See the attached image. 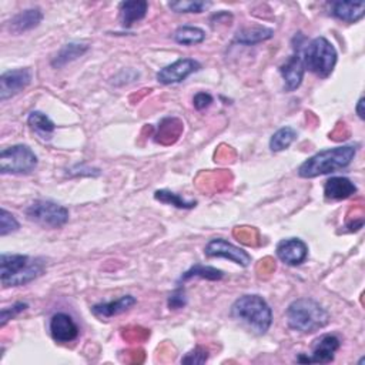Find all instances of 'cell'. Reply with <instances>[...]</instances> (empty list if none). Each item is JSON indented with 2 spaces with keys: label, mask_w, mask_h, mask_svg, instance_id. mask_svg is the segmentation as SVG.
Segmentation results:
<instances>
[{
  "label": "cell",
  "mask_w": 365,
  "mask_h": 365,
  "mask_svg": "<svg viewBox=\"0 0 365 365\" xmlns=\"http://www.w3.org/2000/svg\"><path fill=\"white\" fill-rule=\"evenodd\" d=\"M44 267V260L37 257L2 254L0 257V281L5 288L26 286L41 276Z\"/></svg>",
  "instance_id": "obj_1"
},
{
  "label": "cell",
  "mask_w": 365,
  "mask_h": 365,
  "mask_svg": "<svg viewBox=\"0 0 365 365\" xmlns=\"http://www.w3.org/2000/svg\"><path fill=\"white\" fill-rule=\"evenodd\" d=\"M286 317L291 330L304 334L323 330L330 323L328 311L312 298H298L293 301L287 308Z\"/></svg>",
  "instance_id": "obj_2"
},
{
  "label": "cell",
  "mask_w": 365,
  "mask_h": 365,
  "mask_svg": "<svg viewBox=\"0 0 365 365\" xmlns=\"http://www.w3.org/2000/svg\"><path fill=\"white\" fill-rule=\"evenodd\" d=\"M230 315L243 323L251 333L264 336L272 323V311L267 301L255 294L243 296L232 305Z\"/></svg>",
  "instance_id": "obj_3"
},
{
  "label": "cell",
  "mask_w": 365,
  "mask_h": 365,
  "mask_svg": "<svg viewBox=\"0 0 365 365\" xmlns=\"http://www.w3.org/2000/svg\"><path fill=\"white\" fill-rule=\"evenodd\" d=\"M355 154V146H341L318 152L300 166L298 175L303 178H314L343 170L351 164Z\"/></svg>",
  "instance_id": "obj_4"
},
{
  "label": "cell",
  "mask_w": 365,
  "mask_h": 365,
  "mask_svg": "<svg viewBox=\"0 0 365 365\" xmlns=\"http://www.w3.org/2000/svg\"><path fill=\"white\" fill-rule=\"evenodd\" d=\"M337 51L330 40L319 36L312 39L303 52V62L305 70L315 76L327 79L337 65Z\"/></svg>",
  "instance_id": "obj_5"
},
{
  "label": "cell",
  "mask_w": 365,
  "mask_h": 365,
  "mask_svg": "<svg viewBox=\"0 0 365 365\" xmlns=\"http://www.w3.org/2000/svg\"><path fill=\"white\" fill-rule=\"evenodd\" d=\"M25 213L30 221L46 228H60L69 221L67 208L51 200H36Z\"/></svg>",
  "instance_id": "obj_6"
},
{
  "label": "cell",
  "mask_w": 365,
  "mask_h": 365,
  "mask_svg": "<svg viewBox=\"0 0 365 365\" xmlns=\"http://www.w3.org/2000/svg\"><path fill=\"white\" fill-rule=\"evenodd\" d=\"M37 167V156L25 145L4 149L0 153V173L2 174H29Z\"/></svg>",
  "instance_id": "obj_7"
},
{
  "label": "cell",
  "mask_w": 365,
  "mask_h": 365,
  "mask_svg": "<svg viewBox=\"0 0 365 365\" xmlns=\"http://www.w3.org/2000/svg\"><path fill=\"white\" fill-rule=\"evenodd\" d=\"M32 79L33 73L29 67L5 72L0 76V100L6 102L8 99L19 95L32 83Z\"/></svg>",
  "instance_id": "obj_8"
},
{
  "label": "cell",
  "mask_w": 365,
  "mask_h": 365,
  "mask_svg": "<svg viewBox=\"0 0 365 365\" xmlns=\"http://www.w3.org/2000/svg\"><path fill=\"white\" fill-rule=\"evenodd\" d=\"M204 254L210 258H214V257L227 258L241 267H248L251 264V255L247 251H244L243 248H240L232 243H228L224 239L211 240L206 246Z\"/></svg>",
  "instance_id": "obj_9"
},
{
  "label": "cell",
  "mask_w": 365,
  "mask_h": 365,
  "mask_svg": "<svg viewBox=\"0 0 365 365\" xmlns=\"http://www.w3.org/2000/svg\"><path fill=\"white\" fill-rule=\"evenodd\" d=\"M201 65L193 59H178L157 73V81L161 84H175L185 81L190 74L199 72Z\"/></svg>",
  "instance_id": "obj_10"
},
{
  "label": "cell",
  "mask_w": 365,
  "mask_h": 365,
  "mask_svg": "<svg viewBox=\"0 0 365 365\" xmlns=\"http://www.w3.org/2000/svg\"><path fill=\"white\" fill-rule=\"evenodd\" d=\"M340 340L336 336L326 334L321 336L312 344L311 357H304L303 354L297 358L298 362H315V364H328L334 359L336 352L340 350Z\"/></svg>",
  "instance_id": "obj_11"
},
{
  "label": "cell",
  "mask_w": 365,
  "mask_h": 365,
  "mask_svg": "<svg viewBox=\"0 0 365 365\" xmlns=\"http://www.w3.org/2000/svg\"><path fill=\"white\" fill-rule=\"evenodd\" d=\"M280 73L284 79L287 91H294L301 86L304 73H305V67H304V62H303L301 46L298 43H297V46H294V55L290 58V60L286 65H283L280 67Z\"/></svg>",
  "instance_id": "obj_12"
},
{
  "label": "cell",
  "mask_w": 365,
  "mask_h": 365,
  "mask_svg": "<svg viewBox=\"0 0 365 365\" xmlns=\"http://www.w3.org/2000/svg\"><path fill=\"white\" fill-rule=\"evenodd\" d=\"M52 338L56 343H72L79 336V327L74 323V319L66 312H58L51 318L49 326Z\"/></svg>",
  "instance_id": "obj_13"
},
{
  "label": "cell",
  "mask_w": 365,
  "mask_h": 365,
  "mask_svg": "<svg viewBox=\"0 0 365 365\" xmlns=\"http://www.w3.org/2000/svg\"><path fill=\"white\" fill-rule=\"evenodd\" d=\"M277 257L287 265H300L308 257V247L300 239L281 240L276 250Z\"/></svg>",
  "instance_id": "obj_14"
},
{
  "label": "cell",
  "mask_w": 365,
  "mask_h": 365,
  "mask_svg": "<svg viewBox=\"0 0 365 365\" xmlns=\"http://www.w3.org/2000/svg\"><path fill=\"white\" fill-rule=\"evenodd\" d=\"M357 193V186L347 177H331L324 185V196L327 200L340 201Z\"/></svg>",
  "instance_id": "obj_15"
},
{
  "label": "cell",
  "mask_w": 365,
  "mask_h": 365,
  "mask_svg": "<svg viewBox=\"0 0 365 365\" xmlns=\"http://www.w3.org/2000/svg\"><path fill=\"white\" fill-rule=\"evenodd\" d=\"M331 15L345 23H355L358 20H361L365 15V2L359 0V2H343V0H338V2H334L331 5Z\"/></svg>",
  "instance_id": "obj_16"
},
{
  "label": "cell",
  "mask_w": 365,
  "mask_h": 365,
  "mask_svg": "<svg viewBox=\"0 0 365 365\" xmlns=\"http://www.w3.org/2000/svg\"><path fill=\"white\" fill-rule=\"evenodd\" d=\"M149 11V4L145 0H130V2H121L119 6L120 22L123 27H130L135 22L146 18Z\"/></svg>",
  "instance_id": "obj_17"
},
{
  "label": "cell",
  "mask_w": 365,
  "mask_h": 365,
  "mask_svg": "<svg viewBox=\"0 0 365 365\" xmlns=\"http://www.w3.org/2000/svg\"><path fill=\"white\" fill-rule=\"evenodd\" d=\"M135 303H137V300L133 296H123L116 301L96 304V305H93V308H91V311H93V314L100 318H112L114 315L128 311Z\"/></svg>",
  "instance_id": "obj_18"
},
{
  "label": "cell",
  "mask_w": 365,
  "mask_h": 365,
  "mask_svg": "<svg viewBox=\"0 0 365 365\" xmlns=\"http://www.w3.org/2000/svg\"><path fill=\"white\" fill-rule=\"evenodd\" d=\"M41 20H43V13L40 12V9H27V11L18 13L11 20L9 27H11V32L20 34V33H25V32H29V30L37 27Z\"/></svg>",
  "instance_id": "obj_19"
},
{
  "label": "cell",
  "mask_w": 365,
  "mask_h": 365,
  "mask_svg": "<svg viewBox=\"0 0 365 365\" xmlns=\"http://www.w3.org/2000/svg\"><path fill=\"white\" fill-rule=\"evenodd\" d=\"M88 51V46L84 43H67L65 44L63 48L58 52V55L53 58L52 60V66L55 69H60L65 67L66 65L77 60L79 58H81L86 52Z\"/></svg>",
  "instance_id": "obj_20"
},
{
  "label": "cell",
  "mask_w": 365,
  "mask_h": 365,
  "mask_svg": "<svg viewBox=\"0 0 365 365\" xmlns=\"http://www.w3.org/2000/svg\"><path fill=\"white\" fill-rule=\"evenodd\" d=\"M274 36V30L264 27V26H254V27H244L236 33V41L251 46L261 41H265Z\"/></svg>",
  "instance_id": "obj_21"
},
{
  "label": "cell",
  "mask_w": 365,
  "mask_h": 365,
  "mask_svg": "<svg viewBox=\"0 0 365 365\" xmlns=\"http://www.w3.org/2000/svg\"><path fill=\"white\" fill-rule=\"evenodd\" d=\"M223 277H224V272L221 270H217V268L208 267V265L196 264L189 271L182 274V276L180 277V281L185 283V281H189L192 279H203V280L217 281V280H221Z\"/></svg>",
  "instance_id": "obj_22"
},
{
  "label": "cell",
  "mask_w": 365,
  "mask_h": 365,
  "mask_svg": "<svg viewBox=\"0 0 365 365\" xmlns=\"http://www.w3.org/2000/svg\"><path fill=\"white\" fill-rule=\"evenodd\" d=\"M298 133L293 127H283L272 134L270 140V149L274 153L283 152L288 149L296 140H297Z\"/></svg>",
  "instance_id": "obj_23"
},
{
  "label": "cell",
  "mask_w": 365,
  "mask_h": 365,
  "mask_svg": "<svg viewBox=\"0 0 365 365\" xmlns=\"http://www.w3.org/2000/svg\"><path fill=\"white\" fill-rule=\"evenodd\" d=\"M206 39V32L196 26H181L174 33V40L182 46L200 44Z\"/></svg>",
  "instance_id": "obj_24"
},
{
  "label": "cell",
  "mask_w": 365,
  "mask_h": 365,
  "mask_svg": "<svg viewBox=\"0 0 365 365\" xmlns=\"http://www.w3.org/2000/svg\"><path fill=\"white\" fill-rule=\"evenodd\" d=\"M27 123L36 133L43 135L44 139H46V135H48V139H49L52 133L56 130L55 123L41 112H32L27 117Z\"/></svg>",
  "instance_id": "obj_25"
},
{
  "label": "cell",
  "mask_w": 365,
  "mask_h": 365,
  "mask_svg": "<svg viewBox=\"0 0 365 365\" xmlns=\"http://www.w3.org/2000/svg\"><path fill=\"white\" fill-rule=\"evenodd\" d=\"M154 199L160 203H164V204H171L177 208H194L197 206V201H187L182 199L181 196L175 194V193H171L168 190H157L154 193Z\"/></svg>",
  "instance_id": "obj_26"
},
{
  "label": "cell",
  "mask_w": 365,
  "mask_h": 365,
  "mask_svg": "<svg viewBox=\"0 0 365 365\" xmlns=\"http://www.w3.org/2000/svg\"><path fill=\"white\" fill-rule=\"evenodd\" d=\"M211 6L210 2H200V0H182V2H170L168 8L175 13H201Z\"/></svg>",
  "instance_id": "obj_27"
},
{
  "label": "cell",
  "mask_w": 365,
  "mask_h": 365,
  "mask_svg": "<svg viewBox=\"0 0 365 365\" xmlns=\"http://www.w3.org/2000/svg\"><path fill=\"white\" fill-rule=\"evenodd\" d=\"M19 227L20 225L16 217L6 208H2V211H0V236L5 237L8 234H12L19 230Z\"/></svg>",
  "instance_id": "obj_28"
},
{
  "label": "cell",
  "mask_w": 365,
  "mask_h": 365,
  "mask_svg": "<svg viewBox=\"0 0 365 365\" xmlns=\"http://www.w3.org/2000/svg\"><path fill=\"white\" fill-rule=\"evenodd\" d=\"M26 308H27V304H26V303H16V304L12 305V307L4 308V310H2V314H0V327H5L6 323L9 321V319L15 318V317L19 315L20 312H23Z\"/></svg>",
  "instance_id": "obj_29"
},
{
  "label": "cell",
  "mask_w": 365,
  "mask_h": 365,
  "mask_svg": "<svg viewBox=\"0 0 365 365\" xmlns=\"http://www.w3.org/2000/svg\"><path fill=\"white\" fill-rule=\"evenodd\" d=\"M207 359H208V351L201 347H197L193 351H190L189 354H186L185 358H181V362L196 365V364H204Z\"/></svg>",
  "instance_id": "obj_30"
},
{
  "label": "cell",
  "mask_w": 365,
  "mask_h": 365,
  "mask_svg": "<svg viewBox=\"0 0 365 365\" xmlns=\"http://www.w3.org/2000/svg\"><path fill=\"white\" fill-rule=\"evenodd\" d=\"M168 308L170 310H180L182 307H186L187 304V297H186V293L182 288H177L174 293L170 294L168 297Z\"/></svg>",
  "instance_id": "obj_31"
},
{
  "label": "cell",
  "mask_w": 365,
  "mask_h": 365,
  "mask_svg": "<svg viewBox=\"0 0 365 365\" xmlns=\"http://www.w3.org/2000/svg\"><path fill=\"white\" fill-rule=\"evenodd\" d=\"M213 103V98L211 95L206 93V91H200V93H197L193 99V105L197 110H204L207 109L210 105Z\"/></svg>",
  "instance_id": "obj_32"
},
{
  "label": "cell",
  "mask_w": 365,
  "mask_h": 365,
  "mask_svg": "<svg viewBox=\"0 0 365 365\" xmlns=\"http://www.w3.org/2000/svg\"><path fill=\"white\" fill-rule=\"evenodd\" d=\"M355 110H357V114H358V117H359L361 120H364V114H365V113H364V98H361V99L358 100Z\"/></svg>",
  "instance_id": "obj_33"
}]
</instances>
